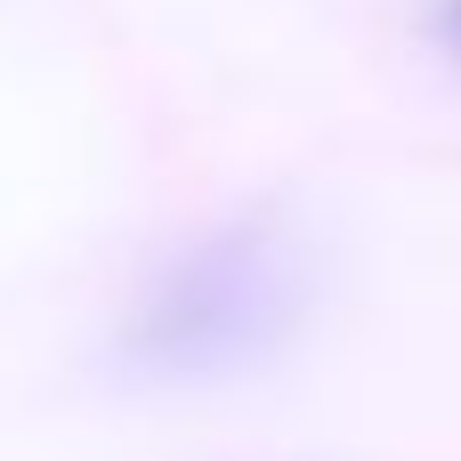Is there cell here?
<instances>
[{
  "label": "cell",
  "instance_id": "cell-1",
  "mask_svg": "<svg viewBox=\"0 0 461 461\" xmlns=\"http://www.w3.org/2000/svg\"><path fill=\"white\" fill-rule=\"evenodd\" d=\"M429 32H438V49L454 57V73H461V0H438L429 8Z\"/></svg>",
  "mask_w": 461,
  "mask_h": 461
}]
</instances>
